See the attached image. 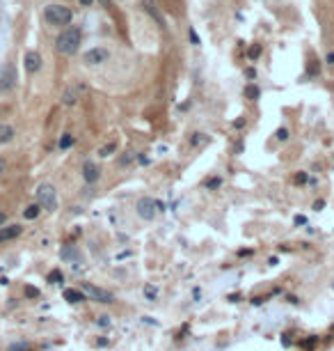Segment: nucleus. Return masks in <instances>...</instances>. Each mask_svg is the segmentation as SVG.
<instances>
[{"instance_id":"8","label":"nucleus","mask_w":334,"mask_h":351,"mask_svg":"<svg viewBox=\"0 0 334 351\" xmlns=\"http://www.w3.org/2000/svg\"><path fill=\"white\" fill-rule=\"evenodd\" d=\"M142 5H144L146 14H149V16H154V19H156V23H158L160 28H165V19H163V14H160V10H158V7H156V3H154V0H144Z\"/></svg>"},{"instance_id":"31","label":"nucleus","mask_w":334,"mask_h":351,"mask_svg":"<svg viewBox=\"0 0 334 351\" xmlns=\"http://www.w3.org/2000/svg\"><path fill=\"white\" fill-rule=\"evenodd\" d=\"M5 221H7V216H5V211H0V225H3Z\"/></svg>"},{"instance_id":"20","label":"nucleus","mask_w":334,"mask_h":351,"mask_svg":"<svg viewBox=\"0 0 334 351\" xmlns=\"http://www.w3.org/2000/svg\"><path fill=\"white\" fill-rule=\"evenodd\" d=\"M25 296L27 299H37V296H39V289H37V287H25Z\"/></svg>"},{"instance_id":"11","label":"nucleus","mask_w":334,"mask_h":351,"mask_svg":"<svg viewBox=\"0 0 334 351\" xmlns=\"http://www.w3.org/2000/svg\"><path fill=\"white\" fill-rule=\"evenodd\" d=\"M39 67H41L39 53H27L25 56V69L30 71V74H35V71H39Z\"/></svg>"},{"instance_id":"9","label":"nucleus","mask_w":334,"mask_h":351,"mask_svg":"<svg viewBox=\"0 0 334 351\" xmlns=\"http://www.w3.org/2000/svg\"><path fill=\"white\" fill-rule=\"evenodd\" d=\"M18 234H21V225H7V227H0V244L16 239Z\"/></svg>"},{"instance_id":"16","label":"nucleus","mask_w":334,"mask_h":351,"mask_svg":"<svg viewBox=\"0 0 334 351\" xmlns=\"http://www.w3.org/2000/svg\"><path fill=\"white\" fill-rule=\"evenodd\" d=\"M62 257L64 259H73V262H80V255H78L73 248H64L62 250Z\"/></svg>"},{"instance_id":"19","label":"nucleus","mask_w":334,"mask_h":351,"mask_svg":"<svg viewBox=\"0 0 334 351\" xmlns=\"http://www.w3.org/2000/svg\"><path fill=\"white\" fill-rule=\"evenodd\" d=\"M71 145H73V138H71V136H64V138L59 140V147H62V149L71 147Z\"/></svg>"},{"instance_id":"26","label":"nucleus","mask_w":334,"mask_h":351,"mask_svg":"<svg viewBox=\"0 0 334 351\" xmlns=\"http://www.w3.org/2000/svg\"><path fill=\"white\" fill-rule=\"evenodd\" d=\"M144 294H146V299H156V289H151V287H146Z\"/></svg>"},{"instance_id":"30","label":"nucleus","mask_w":334,"mask_h":351,"mask_svg":"<svg viewBox=\"0 0 334 351\" xmlns=\"http://www.w3.org/2000/svg\"><path fill=\"white\" fill-rule=\"evenodd\" d=\"M92 3H94V0H80V5H85V7H89Z\"/></svg>"},{"instance_id":"10","label":"nucleus","mask_w":334,"mask_h":351,"mask_svg":"<svg viewBox=\"0 0 334 351\" xmlns=\"http://www.w3.org/2000/svg\"><path fill=\"white\" fill-rule=\"evenodd\" d=\"M82 177H85L87 184H94V181L99 179V168H96L92 161H87L85 166H82Z\"/></svg>"},{"instance_id":"12","label":"nucleus","mask_w":334,"mask_h":351,"mask_svg":"<svg viewBox=\"0 0 334 351\" xmlns=\"http://www.w3.org/2000/svg\"><path fill=\"white\" fill-rule=\"evenodd\" d=\"M64 299H67L69 303H80V301H85V294L78 289H67L64 291Z\"/></svg>"},{"instance_id":"3","label":"nucleus","mask_w":334,"mask_h":351,"mask_svg":"<svg viewBox=\"0 0 334 351\" xmlns=\"http://www.w3.org/2000/svg\"><path fill=\"white\" fill-rule=\"evenodd\" d=\"M37 204L41 209H46V211H55V207H57V191H55V186L41 184L37 188Z\"/></svg>"},{"instance_id":"22","label":"nucleus","mask_w":334,"mask_h":351,"mask_svg":"<svg viewBox=\"0 0 334 351\" xmlns=\"http://www.w3.org/2000/svg\"><path fill=\"white\" fill-rule=\"evenodd\" d=\"M48 280H50V282H59V280H62V273H59V271H53V273L48 276Z\"/></svg>"},{"instance_id":"4","label":"nucleus","mask_w":334,"mask_h":351,"mask_svg":"<svg viewBox=\"0 0 334 351\" xmlns=\"http://www.w3.org/2000/svg\"><path fill=\"white\" fill-rule=\"evenodd\" d=\"M135 209H137V216L140 218H144V221H154L163 207H160V202H156L154 198H140L137 200V204H135Z\"/></svg>"},{"instance_id":"32","label":"nucleus","mask_w":334,"mask_h":351,"mask_svg":"<svg viewBox=\"0 0 334 351\" xmlns=\"http://www.w3.org/2000/svg\"><path fill=\"white\" fill-rule=\"evenodd\" d=\"M327 62H329V65H334V53H329V56H327Z\"/></svg>"},{"instance_id":"17","label":"nucleus","mask_w":334,"mask_h":351,"mask_svg":"<svg viewBox=\"0 0 334 351\" xmlns=\"http://www.w3.org/2000/svg\"><path fill=\"white\" fill-rule=\"evenodd\" d=\"M112 152H117V143H110V145H105V147H101V149H99L101 156H110Z\"/></svg>"},{"instance_id":"25","label":"nucleus","mask_w":334,"mask_h":351,"mask_svg":"<svg viewBox=\"0 0 334 351\" xmlns=\"http://www.w3.org/2000/svg\"><path fill=\"white\" fill-rule=\"evenodd\" d=\"M277 138H279V140H288V131H286V129H279V131H277Z\"/></svg>"},{"instance_id":"2","label":"nucleus","mask_w":334,"mask_h":351,"mask_svg":"<svg viewBox=\"0 0 334 351\" xmlns=\"http://www.w3.org/2000/svg\"><path fill=\"white\" fill-rule=\"evenodd\" d=\"M44 16H46V21H48L50 25H69L71 23V19H73L71 10L64 7V5H48L44 10Z\"/></svg>"},{"instance_id":"28","label":"nucleus","mask_w":334,"mask_h":351,"mask_svg":"<svg viewBox=\"0 0 334 351\" xmlns=\"http://www.w3.org/2000/svg\"><path fill=\"white\" fill-rule=\"evenodd\" d=\"M5 170H7V163H5V158H0V175H3Z\"/></svg>"},{"instance_id":"29","label":"nucleus","mask_w":334,"mask_h":351,"mask_svg":"<svg viewBox=\"0 0 334 351\" xmlns=\"http://www.w3.org/2000/svg\"><path fill=\"white\" fill-rule=\"evenodd\" d=\"M295 181H307V175H305V172H300V175L295 177Z\"/></svg>"},{"instance_id":"21","label":"nucleus","mask_w":334,"mask_h":351,"mask_svg":"<svg viewBox=\"0 0 334 351\" xmlns=\"http://www.w3.org/2000/svg\"><path fill=\"white\" fill-rule=\"evenodd\" d=\"M133 156H135L133 152H126V154L122 156V161H119V163H122V166H126V163H131V161H133Z\"/></svg>"},{"instance_id":"5","label":"nucleus","mask_w":334,"mask_h":351,"mask_svg":"<svg viewBox=\"0 0 334 351\" xmlns=\"http://www.w3.org/2000/svg\"><path fill=\"white\" fill-rule=\"evenodd\" d=\"M82 294L89 296L92 301H99V303H112V301H114V296L110 294V291L101 289V287L89 285V282H82Z\"/></svg>"},{"instance_id":"23","label":"nucleus","mask_w":334,"mask_h":351,"mask_svg":"<svg viewBox=\"0 0 334 351\" xmlns=\"http://www.w3.org/2000/svg\"><path fill=\"white\" fill-rule=\"evenodd\" d=\"M204 133H195V138H192V145H201V143H204Z\"/></svg>"},{"instance_id":"15","label":"nucleus","mask_w":334,"mask_h":351,"mask_svg":"<svg viewBox=\"0 0 334 351\" xmlns=\"http://www.w3.org/2000/svg\"><path fill=\"white\" fill-rule=\"evenodd\" d=\"M245 97L252 99V101H256V99H259V88H256V85H247V88H245Z\"/></svg>"},{"instance_id":"7","label":"nucleus","mask_w":334,"mask_h":351,"mask_svg":"<svg viewBox=\"0 0 334 351\" xmlns=\"http://www.w3.org/2000/svg\"><path fill=\"white\" fill-rule=\"evenodd\" d=\"M82 60H85L87 65H101V62L108 60V51H105V48H92V51H87L85 56H82Z\"/></svg>"},{"instance_id":"13","label":"nucleus","mask_w":334,"mask_h":351,"mask_svg":"<svg viewBox=\"0 0 334 351\" xmlns=\"http://www.w3.org/2000/svg\"><path fill=\"white\" fill-rule=\"evenodd\" d=\"M14 138V129L9 124H0V145L9 143V140Z\"/></svg>"},{"instance_id":"14","label":"nucleus","mask_w":334,"mask_h":351,"mask_svg":"<svg viewBox=\"0 0 334 351\" xmlns=\"http://www.w3.org/2000/svg\"><path fill=\"white\" fill-rule=\"evenodd\" d=\"M39 211H41V207H39V204H30V207H25V211H23V216H25L27 221H35V218L39 216Z\"/></svg>"},{"instance_id":"18","label":"nucleus","mask_w":334,"mask_h":351,"mask_svg":"<svg viewBox=\"0 0 334 351\" xmlns=\"http://www.w3.org/2000/svg\"><path fill=\"white\" fill-rule=\"evenodd\" d=\"M247 56H250V60H256V58L261 56V46H259V44H254V46L247 51Z\"/></svg>"},{"instance_id":"1","label":"nucleus","mask_w":334,"mask_h":351,"mask_svg":"<svg viewBox=\"0 0 334 351\" xmlns=\"http://www.w3.org/2000/svg\"><path fill=\"white\" fill-rule=\"evenodd\" d=\"M80 39H82V33L80 28H67L59 33L57 42H55V48H57L62 56H73L80 46Z\"/></svg>"},{"instance_id":"27","label":"nucleus","mask_w":334,"mask_h":351,"mask_svg":"<svg viewBox=\"0 0 334 351\" xmlns=\"http://www.w3.org/2000/svg\"><path fill=\"white\" fill-rule=\"evenodd\" d=\"M206 186H208V188H215V186H220V179H210Z\"/></svg>"},{"instance_id":"24","label":"nucleus","mask_w":334,"mask_h":351,"mask_svg":"<svg viewBox=\"0 0 334 351\" xmlns=\"http://www.w3.org/2000/svg\"><path fill=\"white\" fill-rule=\"evenodd\" d=\"M73 101H76V94H73V92L64 94V103H73Z\"/></svg>"},{"instance_id":"6","label":"nucleus","mask_w":334,"mask_h":351,"mask_svg":"<svg viewBox=\"0 0 334 351\" xmlns=\"http://www.w3.org/2000/svg\"><path fill=\"white\" fill-rule=\"evenodd\" d=\"M14 85H16V69H14V65H3V69H0V92H7V90H12Z\"/></svg>"}]
</instances>
